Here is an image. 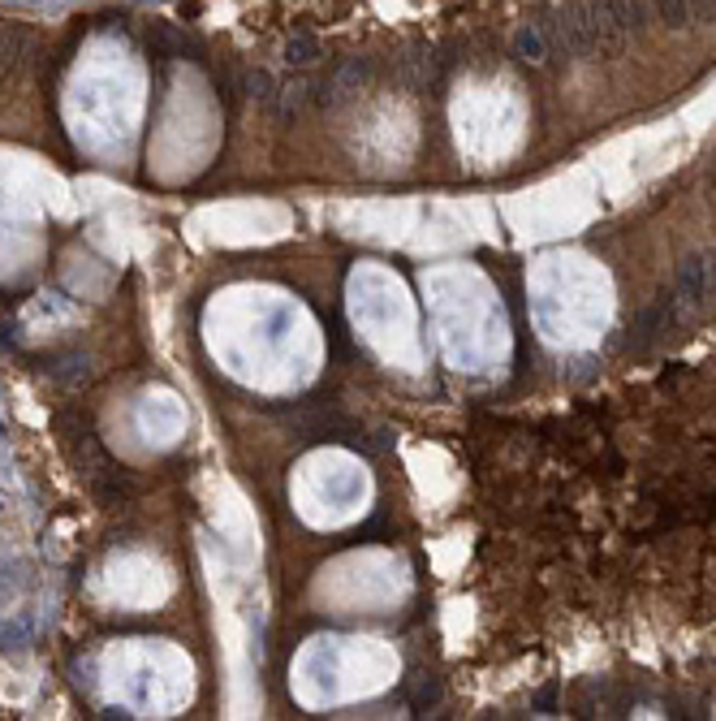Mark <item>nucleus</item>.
<instances>
[{"instance_id": "1a4fd4ad", "label": "nucleus", "mask_w": 716, "mask_h": 721, "mask_svg": "<svg viewBox=\"0 0 716 721\" xmlns=\"http://www.w3.org/2000/svg\"><path fill=\"white\" fill-rule=\"evenodd\" d=\"M246 87H251V95L259 104H268V108H277V83L264 74V70H255L251 78H246Z\"/></svg>"}, {"instance_id": "f257e3e1", "label": "nucleus", "mask_w": 716, "mask_h": 721, "mask_svg": "<svg viewBox=\"0 0 716 721\" xmlns=\"http://www.w3.org/2000/svg\"><path fill=\"white\" fill-rule=\"evenodd\" d=\"M31 35L18 31V26H0V83H9V78H18L26 70V61H31Z\"/></svg>"}, {"instance_id": "0eeeda50", "label": "nucleus", "mask_w": 716, "mask_h": 721, "mask_svg": "<svg viewBox=\"0 0 716 721\" xmlns=\"http://www.w3.org/2000/svg\"><path fill=\"white\" fill-rule=\"evenodd\" d=\"M656 13H660V22L673 26V31H686L691 26V5L686 0H652Z\"/></svg>"}, {"instance_id": "20e7f679", "label": "nucleus", "mask_w": 716, "mask_h": 721, "mask_svg": "<svg viewBox=\"0 0 716 721\" xmlns=\"http://www.w3.org/2000/svg\"><path fill=\"white\" fill-rule=\"evenodd\" d=\"M673 285H678L682 298H691V303H704L708 290H712V264L699 260V255H691V260L678 264V277H673Z\"/></svg>"}, {"instance_id": "f03ea898", "label": "nucleus", "mask_w": 716, "mask_h": 721, "mask_svg": "<svg viewBox=\"0 0 716 721\" xmlns=\"http://www.w3.org/2000/svg\"><path fill=\"white\" fill-rule=\"evenodd\" d=\"M87 480H91V493H95V501H100V506H126V501L134 497L130 475L117 471L113 462H108V467H100L95 475H87Z\"/></svg>"}, {"instance_id": "9d476101", "label": "nucleus", "mask_w": 716, "mask_h": 721, "mask_svg": "<svg viewBox=\"0 0 716 721\" xmlns=\"http://www.w3.org/2000/svg\"><path fill=\"white\" fill-rule=\"evenodd\" d=\"M691 5V22H716V0H686Z\"/></svg>"}, {"instance_id": "423d86ee", "label": "nucleus", "mask_w": 716, "mask_h": 721, "mask_svg": "<svg viewBox=\"0 0 716 721\" xmlns=\"http://www.w3.org/2000/svg\"><path fill=\"white\" fill-rule=\"evenodd\" d=\"M514 52L522 61H544V31L540 26H522L514 35Z\"/></svg>"}, {"instance_id": "9b49d317", "label": "nucleus", "mask_w": 716, "mask_h": 721, "mask_svg": "<svg viewBox=\"0 0 716 721\" xmlns=\"http://www.w3.org/2000/svg\"><path fill=\"white\" fill-rule=\"evenodd\" d=\"M712 285H716V264H712Z\"/></svg>"}, {"instance_id": "39448f33", "label": "nucleus", "mask_w": 716, "mask_h": 721, "mask_svg": "<svg viewBox=\"0 0 716 721\" xmlns=\"http://www.w3.org/2000/svg\"><path fill=\"white\" fill-rule=\"evenodd\" d=\"M367 78H371V61H367V57H354V61H346V65H341L333 83L341 87V95H350V91H358V87H363Z\"/></svg>"}, {"instance_id": "6e6552de", "label": "nucleus", "mask_w": 716, "mask_h": 721, "mask_svg": "<svg viewBox=\"0 0 716 721\" xmlns=\"http://www.w3.org/2000/svg\"><path fill=\"white\" fill-rule=\"evenodd\" d=\"M315 57H320V44H315L311 35H294V39L285 44V61H289V65H311Z\"/></svg>"}, {"instance_id": "7ed1b4c3", "label": "nucleus", "mask_w": 716, "mask_h": 721, "mask_svg": "<svg viewBox=\"0 0 716 721\" xmlns=\"http://www.w3.org/2000/svg\"><path fill=\"white\" fill-rule=\"evenodd\" d=\"M673 324V307H669V298H660L656 307H647V311H639V320L630 324V346L635 350H643V346H652L660 333H665Z\"/></svg>"}]
</instances>
